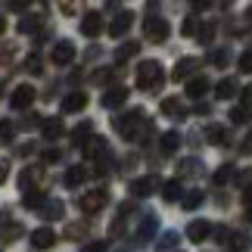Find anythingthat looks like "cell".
Segmentation results:
<instances>
[{
  "instance_id": "1",
  "label": "cell",
  "mask_w": 252,
  "mask_h": 252,
  "mask_svg": "<svg viewBox=\"0 0 252 252\" xmlns=\"http://www.w3.org/2000/svg\"><path fill=\"white\" fill-rule=\"evenodd\" d=\"M112 125H115V131H119L125 140H131V143H147L143 137H150V134H153V125L147 122V112H143V109L125 112V115H119Z\"/></svg>"
},
{
  "instance_id": "2",
  "label": "cell",
  "mask_w": 252,
  "mask_h": 252,
  "mask_svg": "<svg viewBox=\"0 0 252 252\" xmlns=\"http://www.w3.org/2000/svg\"><path fill=\"white\" fill-rule=\"evenodd\" d=\"M162 84H165V72H162V65L156 60H143L137 65V87L147 91V94H156Z\"/></svg>"
},
{
  "instance_id": "3",
  "label": "cell",
  "mask_w": 252,
  "mask_h": 252,
  "mask_svg": "<svg viewBox=\"0 0 252 252\" xmlns=\"http://www.w3.org/2000/svg\"><path fill=\"white\" fill-rule=\"evenodd\" d=\"M143 34H147V41H153V44L168 41V34H171L168 19H162V16H147V19H143Z\"/></svg>"
},
{
  "instance_id": "4",
  "label": "cell",
  "mask_w": 252,
  "mask_h": 252,
  "mask_svg": "<svg viewBox=\"0 0 252 252\" xmlns=\"http://www.w3.org/2000/svg\"><path fill=\"white\" fill-rule=\"evenodd\" d=\"M106 202H109V190H103V187H96V190H87L84 196L78 199V209L84 212V215H96Z\"/></svg>"
},
{
  "instance_id": "5",
  "label": "cell",
  "mask_w": 252,
  "mask_h": 252,
  "mask_svg": "<svg viewBox=\"0 0 252 252\" xmlns=\"http://www.w3.org/2000/svg\"><path fill=\"white\" fill-rule=\"evenodd\" d=\"M156 190H159V178H156V174H147V178L131 181V193H134L137 199H147V196H153Z\"/></svg>"
},
{
  "instance_id": "6",
  "label": "cell",
  "mask_w": 252,
  "mask_h": 252,
  "mask_svg": "<svg viewBox=\"0 0 252 252\" xmlns=\"http://www.w3.org/2000/svg\"><path fill=\"white\" fill-rule=\"evenodd\" d=\"M34 103V87L32 84H19L16 91H13V96H9V106H13V109H28V106Z\"/></svg>"
},
{
  "instance_id": "7",
  "label": "cell",
  "mask_w": 252,
  "mask_h": 252,
  "mask_svg": "<svg viewBox=\"0 0 252 252\" xmlns=\"http://www.w3.org/2000/svg\"><path fill=\"white\" fill-rule=\"evenodd\" d=\"M81 34H84V37H96V34H103V16L96 13V9L84 13V19H81Z\"/></svg>"
},
{
  "instance_id": "8",
  "label": "cell",
  "mask_w": 252,
  "mask_h": 252,
  "mask_svg": "<svg viewBox=\"0 0 252 252\" xmlns=\"http://www.w3.org/2000/svg\"><path fill=\"white\" fill-rule=\"evenodd\" d=\"M81 150H84V159H100V156H106L109 153V143H106L103 137H87L84 143H81Z\"/></svg>"
},
{
  "instance_id": "9",
  "label": "cell",
  "mask_w": 252,
  "mask_h": 252,
  "mask_svg": "<svg viewBox=\"0 0 252 252\" xmlns=\"http://www.w3.org/2000/svg\"><path fill=\"white\" fill-rule=\"evenodd\" d=\"M131 25H134V13H131V9H122V13L109 22V34H112V37H122Z\"/></svg>"
},
{
  "instance_id": "10",
  "label": "cell",
  "mask_w": 252,
  "mask_h": 252,
  "mask_svg": "<svg viewBox=\"0 0 252 252\" xmlns=\"http://www.w3.org/2000/svg\"><path fill=\"white\" fill-rule=\"evenodd\" d=\"M50 60H53L56 65H69V63L75 60V44H72V41H60V44L53 47Z\"/></svg>"
},
{
  "instance_id": "11",
  "label": "cell",
  "mask_w": 252,
  "mask_h": 252,
  "mask_svg": "<svg viewBox=\"0 0 252 252\" xmlns=\"http://www.w3.org/2000/svg\"><path fill=\"white\" fill-rule=\"evenodd\" d=\"M125 100H128V87H122V84H115V87H109V91L103 94V106H106V109H115V106H122Z\"/></svg>"
},
{
  "instance_id": "12",
  "label": "cell",
  "mask_w": 252,
  "mask_h": 252,
  "mask_svg": "<svg viewBox=\"0 0 252 252\" xmlns=\"http://www.w3.org/2000/svg\"><path fill=\"white\" fill-rule=\"evenodd\" d=\"M209 234H212V224H209V221H190V224H187V237L193 240V243L209 240Z\"/></svg>"
},
{
  "instance_id": "13",
  "label": "cell",
  "mask_w": 252,
  "mask_h": 252,
  "mask_svg": "<svg viewBox=\"0 0 252 252\" xmlns=\"http://www.w3.org/2000/svg\"><path fill=\"white\" fill-rule=\"evenodd\" d=\"M196 65H199V63H196V60H193V56H184V60H181L178 65H174V72H171V78H174V81H184V78H190V75H193V72H196Z\"/></svg>"
},
{
  "instance_id": "14",
  "label": "cell",
  "mask_w": 252,
  "mask_h": 252,
  "mask_svg": "<svg viewBox=\"0 0 252 252\" xmlns=\"http://www.w3.org/2000/svg\"><path fill=\"white\" fill-rule=\"evenodd\" d=\"M84 106H87V94H84V91H72V94L63 100V112H81Z\"/></svg>"
},
{
  "instance_id": "15",
  "label": "cell",
  "mask_w": 252,
  "mask_h": 252,
  "mask_svg": "<svg viewBox=\"0 0 252 252\" xmlns=\"http://www.w3.org/2000/svg\"><path fill=\"white\" fill-rule=\"evenodd\" d=\"M84 178H87V168H84V165H69L63 184H65L69 190H75V187H81V184H84Z\"/></svg>"
},
{
  "instance_id": "16",
  "label": "cell",
  "mask_w": 252,
  "mask_h": 252,
  "mask_svg": "<svg viewBox=\"0 0 252 252\" xmlns=\"http://www.w3.org/2000/svg\"><path fill=\"white\" fill-rule=\"evenodd\" d=\"M53 243H56V234H53L50 227H41V230H34V234H32V246L34 249H50Z\"/></svg>"
},
{
  "instance_id": "17",
  "label": "cell",
  "mask_w": 252,
  "mask_h": 252,
  "mask_svg": "<svg viewBox=\"0 0 252 252\" xmlns=\"http://www.w3.org/2000/svg\"><path fill=\"white\" fill-rule=\"evenodd\" d=\"M209 91V78H202V75H196V78L187 81V96L190 100H199V96H206Z\"/></svg>"
},
{
  "instance_id": "18",
  "label": "cell",
  "mask_w": 252,
  "mask_h": 252,
  "mask_svg": "<svg viewBox=\"0 0 252 252\" xmlns=\"http://www.w3.org/2000/svg\"><path fill=\"white\" fill-rule=\"evenodd\" d=\"M206 140L212 147H224L227 143V128H221V125H209L206 128Z\"/></svg>"
},
{
  "instance_id": "19",
  "label": "cell",
  "mask_w": 252,
  "mask_h": 252,
  "mask_svg": "<svg viewBox=\"0 0 252 252\" xmlns=\"http://www.w3.org/2000/svg\"><path fill=\"white\" fill-rule=\"evenodd\" d=\"M162 112H165L168 119H184V115H187L178 96H168V100H162Z\"/></svg>"
},
{
  "instance_id": "20",
  "label": "cell",
  "mask_w": 252,
  "mask_h": 252,
  "mask_svg": "<svg viewBox=\"0 0 252 252\" xmlns=\"http://www.w3.org/2000/svg\"><path fill=\"white\" fill-rule=\"evenodd\" d=\"M41 215H44V218H50V221H56V218H63V215H65V206H63L60 199H50V202H44V206H41Z\"/></svg>"
},
{
  "instance_id": "21",
  "label": "cell",
  "mask_w": 252,
  "mask_h": 252,
  "mask_svg": "<svg viewBox=\"0 0 252 252\" xmlns=\"http://www.w3.org/2000/svg\"><path fill=\"white\" fill-rule=\"evenodd\" d=\"M162 153H165V156H171V153H178V147H181V134L178 131H168V134H162Z\"/></svg>"
},
{
  "instance_id": "22",
  "label": "cell",
  "mask_w": 252,
  "mask_h": 252,
  "mask_svg": "<svg viewBox=\"0 0 252 252\" xmlns=\"http://www.w3.org/2000/svg\"><path fill=\"white\" fill-rule=\"evenodd\" d=\"M153 234H156V215H147V218H143V224H140V230H137V243L153 240Z\"/></svg>"
},
{
  "instance_id": "23",
  "label": "cell",
  "mask_w": 252,
  "mask_h": 252,
  "mask_svg": "<svg viewBox=\"0 0 252 252\" xmlns=\"http://www.w3.org/2000/svg\"><path fill=\"white\" fill-rule=\"evenodd\" d=\"M140 53V44L137 41H128V44H122L119 50H115V63H128L131 56H137Z\"/></svg>"
},
{
  "instance_id": "24",
  "label": "cell",
  "mask_w": 252,
  "mask_h": 252,
  "mask_svg": "<svg viewBox=\"0 0 252 252\" xmlns=\"http://www.w3.org/2000/svg\"><path fill=\"white\" fill-rule=\"evenodd\" d=\"M44 202H47V196H44L41 190H25V196H22V206L25 209H41Z\"/></svg>"
},
{
  "instance_id": "25",
  "label": "cell",
  "mask_w": 252,
  "mask_h": 252,
  "mask_svg": "<svg viewBox=\"0 0 252 252\" xmlns=\"http://www.w3.org/2000/svg\"><path fill=\"white\" fill-rule=\"evenodd\" d=\"M162 199H165V202H178L181 199V181H165V184H162Z\"/></svg>"
},
{
  "instance_id": "26",
  "label": "cell",
  "mask_w": 252,
  "mask_h": 252,
  "mask_svg": "<svg viewBox=\"0 0 252 252\" xmlns=\"http://www.w3.org/2000/svg\"><path fill=\"white\" fill-rule=\"evenodd\" d=\"M234 94H237V81H234V78L218 81V87H215V96H218V100H230Z\"/></svg>"
},
{
  "instance_id": "27",
  "label": "cell",
  "mask_w": 252,
  "mask_h": 252,
  "mask_svg": "<svg viewBox=\"0 0 252 252\" xmlns=\"http://www.w3.org/2000/svg\"><path fill=\"white\" fill-rule=\"evenodd\" d=\"M63 131H65V128H63L60 119H47V122H44V137H47V140H56Z\"/></svg>"
},
{
  "instance_id": "28",
  "label": "cell",
  "mask_w": 252,
  "mask_h": 252,
  "mask_svg": "<svg viewBox=\"0 0 252 252\" xmlns=\"http://www.w3.org/2000/svg\"><path fill=\"white\" fill-rule=\"evenodd\" d=\"M178 240H181V237L174 234V230H168V234H162V237H159L156 249H159V252H168V249H174V246H178Z\"/></svg>"
},
{
  "instance_id": "29",
  "label": "cell",
  "mask_w": 252,
  "mask_h": 252,
  "mask_svg": "<svg viewBox=\"0 0 252 252\" xmlns=\"http://www.w3.org/2000/svg\"><path fill=\"white\" fill-rule=\"evenodd\" d=\"M199 206H202V190H190L187 196H184V209L193 212V209H199Z\"/></svg>"
},
{
  "instance_id": "30",
  "label": "cell",
  "mask_w": 252,
  "mask_h": 252,
  "mask_svg": "<svg viewBox=\"0 0 252 252\" xmlns=\"http://www.w3.org/2000/svg\"><path fill=\"white\" fill-rule=\"evenodd\" d=\"M37 178H41V171L25 168V171H22V178H19V187H22V190H32V181H37Z\"/></svg>"
},
{
  "instance_id": "31",
  "label": "cell",
  "mask_w": 252,
  "mask_h": 252,
  "mask_svg": "<svg viewBox=\"0 0 252 252\" xmlns=\"http://www.w3.org/2000/svg\"><path fill=\"white\" fill-rule=\"evenodd\" d=\"M230 122H234V125H246L249 122V106H237V109H230Z\"/></svg>"
},
{
  "instance_id": "32",
  "label": "cell",
  "mask_w": 252,
  "mask_h": 252,
  "mask_svg": "<svg viewBox=\"0 0 252 252\" xmlns=\"http://www.w3.org/2000/svg\"><path fill=\"white\" fill-rule=\"evenodd\" d=\"M199 165H202L199 159H184V162H181V174H193V178H196V174L202 171Z\"/></svg>"
},
{
  "instance_id": "33",
  "label": "cell",
  "mask_w": 252,
  "mask_h": 252,
  "mask_svg": "<svg viewBox=\"0 0 252 252\" xmlns=\"http://www.w3.org/2000/svg\"><path fill=\"white\" fill-rule=\"evenodd\" d=\"M227 60H230V53H227V50H212V53H209V63H212V65H218V69H221V65H227Z\"/></svg>"
},
{
  "instance_id": "34",
  "label": "cell",
  "mask_w": 252,
  "mask_h": 252,
  "mask_svg": "<svg viewBox=\"0 0 252 252\" xmlns=\"http://www.w3.org/2000/svg\"><path fill=\"white\" fill-rule=\"evenodd\" d=\"M196 32H199V22H196V19H193V16H187V19H184V25H181V34L193 37Z\"/></svg>"
},
{
  "instance_id": "35",
  "label": "cell",
  "mask_w": 252,
  "mask_h": 252,
  "mask_svg": "<svg viewBox=\"0 0 252 252\" xmlns=\"http://www.w3.org/2000/svg\"><path fill=\"white\" fill-rule=\"evenodd\" d=\"M87 134H91V122H81V125H78V128H75V131H72V137H75V143H78V147H81V143H84V137H87Z\"/></svg>"
},
{
  "instance_id": "36",
  "label": "cell",
  "mask_w": 252,
  "mask_h": 252,
  "mask_svg": "<svg viewBox=\"0 0 252 252\" xmlns=\"http://www.w3.org/2000/svg\"><path fill=\"white\" fill-rule=\"evenodd\" d=\"M37 25H41V19H37V16H25L22 22H19V32H25V34H28V32H34Z\"/></svg>"
},
{
  "instance_id": "37",
  "label": "cell",
  "mask_w": 252,
  "mask_h": 252,
  "mask_svg": "<svg viewBox=\"0 0 252 252\" xmlns=\"http://www.w3.org/2000/svg\"><path fill=\"white\" fill-rule=\"evenodd\" d=\"M78 6H81V0H60L63 16H75V13H78Z\"/></svg>"
},
{
  "instance_id": "38",
  "label": "cell",
  "mask_w": 252,
  "mask_h": 252,
  "mask_svg": "<svg viewBox=\"0 0 252 252\" xmlns=\"http://www.w3.org/2000/svg\"><path fill=\"white\" fill-rule=\"evenodd\" d=\"M196 37H199V44H209L212 37H215V25H212V22H209V25H202L199 32H196Z\"/></svg>"
},
{
  "instance_id": "39",
  "label": "cell",
  "mask_w": 252,
  "mask_h": 252,
  "mask_svg": "<svg viewBox=\"0 0 252 252\" xmlns=\"http://www.w3.org/2000/svg\"><path fill=\"white\" fill-rule=\"evenodd\" d=\"M230 178H234V168H230V165H224V168H221V171H215V178H212V181H215L218 187H221V184H227Z\"/></svg>"
},
{
  "instance_id": "40",
  "label": "cell",
  "mask_w": 252,
  "mask_h": 252,
  "mask_svg": "<svg viewBox=\"0 0 252 252\" xmlns=\"http://www.w3.org/2000/svg\"><path fill=\"white\" fill-rule=\"evenodd\" d=\"M25 69L32 72V75H37V72H41V56L32 53V56H28V63H25Z\"/></svg>"
},
{
  "instance_id": "41",
  "label": "cell",
  "mask_w": 252,
  "mask_h": 252,
  "mask_svg": "<svg viewBox=\"0 0 252 252\" xmlns=\"http://www.w3.org/2000/svg\"><path fill=\"white\" fill-rule=\"evenodd\" d=\"M13 134H16V128H13V125H9V122H0V140H13Z\"/></svg>"
},
{
  "instance_id": "42",
  "label": "cell",
  "mask_w": 252,
  "mask_h": 252,
  "mask_svg": "<svg viewBox=\"0 0 252 252\" xmlns=\"http://www.w3.org/2000/svg\"><path fill=\"white\" fill-rule=\"evenodd\" d=\"M240 72H252V47L240 56Z\"/></svg>"
},
{
  "instance_id": "43",
  "label": "cell",
  "mask_w": 252,
  "mask_h": 252,
  "mask_svg": "<svg viewBox=\"0 0 252 252\" xmlns=\"http://www.w3.org/2000/svg\"><path fill=\"white\" fill-rule=\"evenodd\" d=\"M34 0H9V9H13V13H22V9H28Z\"/></svg>"
},
{
  "instance_id": "44",
  "label": "cell",
  "mask_w": 252,
  "mask_h": 252,
  "mask_svg": "<svg viewBox=\"0 0 252 252\" xmlns=\"http://www.w3.org/2000/svg\"><path fill=\"white\" fill-rule=\"evenodd\" d=\"M240 156H252V131L243 137V143H240Z\"/></svg>"
},
{
  "instance_id": "45",
  "label": "cell",
  "mask_w": 252,
  "mask_h": 252,
  "mask_svg": "<svg viewBox=\"0 0 252 252\" xmlns=\"http://www.w3.org/2000/svg\"><path fill=\"white\" fill-rule=\"evenodd\" d=\"M13 53H16V47L13 44H3V47H0V63H9V60H13Z\"/></svg>"
},
{
  "instance_id": "46",
  "label": "cell",
  "mask_w": 252,
  "mask_h": 252,
  "mask_svg": "<svg viewBox=\"0 0 252 252\" xmlns=\"http://www.w3.org/2000/svg\"><path fill=\"white\" fill-rule=\"evenodd\" d=\"M106 246H109V243H106V240H96V243H87L81 252H106Z\"/></svg>"
},
{
  "instance_id": "47",
  "label": "cell",
  "mask_w": 252,
  "mask_h": 252,
  "mask_svg": "<svg viewBox=\"0 0 252 252\" xmlns=\"http://www.w3.org/2000/svg\"><path fill=\"white\" fill-rule=\"evenodd\" d=\"M212 6V0H190V9L193 13H202V9H209Z\"/></svg>"
},
{
  "instance_id": "48",
  "label": "cell",
  "mask_w": 252,
  "mask_h": 252,
  "mask_svg": "<svg viewBox=\"0 0 252 252\" xmlns=\"http://www.w3.org/2000/svg\"><path fill=\"white\" fill-rule=\"evenodd\" d=\"M60 159H63L60 150H47V153H44V162H60Z\"/></svg>"
},
{
  "instance_id": "49",
  "label": "cell",
  "mask_w": 252,
  "mask_h": 252,
  "mask_svg": "<svg viewBox=\"0 0 252 252\" xmlns=\"http://www.w3.org/2000/svg\"><path fill=\"white\" fill-rule=\"evenodd\" d=\"M6 174H9V162H3V159H0V184L6 181Z\"/></svg>"
},
{
  "instance_id": "50",
  "label": "cell",
  "mask_w": 252,
  "mask_h": 252,
  "mask_svg": "<svg viewBox=\"0 0 252 252\" xmlns=\"http://www.w3.org/2000/svg\"><path fill=\"white\" fill-rule=\"evenodd\" d=\"M243 106H252V84L243 87Z\"/></svg>"
},
{
  "instance_id": "51",
  "label": "cell",
  "mask_w": 252,
  "mask_h": 252,
  "mask_svg": "<svg viewBox=\"0 0 252 252\" xmlns=\"http://www.w3.org/2000/svg\"><path fill=\"white\" fill-rule=\"evenodd\" d=\"M243 199H246V202H252V184H249V187L243 190Z\"/></svg>"
},
{
  "instance_id": "52",
  "label": "cell",
  "mask_w": 252,
  "mask_h": 252,
  "mask_svg": "<svg viewBox=\"0 0 252 252\" xmlns=\"http://www.w3.org/2000/svg\"><path fill=\"white\" fill-rule=\"evenodd\" d=\"M3 32H6V19L0 16V34H3Z\"/></svg>"
},
{
  "instance_id": "53",
  "label": "cell",
  "mask_w": 252,
  "mask_h": 252,
  "mask_svg": "<svg viewBox=\"0 0 252 252\" xmlns=\"http://www.w3.org/2000/svg\"><path fill=\"white\" fill-rule=\"evenodd\" d=\"M246 221L252 224V202H249V209H246Z\"/></svg>"
},
{
  "instance_id": "54",
  "label": "cell",
  "mask_w": 252,
  "mask_h": 252,
  "mask_svg": "<svg viewBox=\"0 0 252 252\" xmlns=\"http://www.w3.org/2000/svg\"><path fill=\"white\" fill-rule=\"evenodd\" d=\"M230 3H234V0H221V6H230Z\"/></svg>"
},
{
  "instance_id": "55",
  "label": "cell",
  "mask_w": 252,
  "mask_h": 252,
  "mask_svg": "<svg viewBox=\"0 0 252 252\" xmlns=\"http://www.w3.org/2000/svg\"><path fill=\"white\" fill-rule=\"evenodd\" d=\"M246 19H249V22H252V9H249V13H246Z\"/></svg>"
}]
</instances>
